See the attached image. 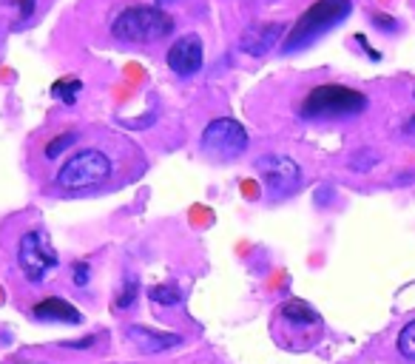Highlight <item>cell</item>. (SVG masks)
<instances>
[{
	"label": "cell",
	"instance_id": "1",
	"mask_svg": "<svg viewBox=\"0 0 415 364\" xmlns=\"http://www.w3.org/2000/svg\"><path fill=\"white\" fill-rule=\"evenodd\" d=\"M174 31L171 14H165L160 6H125L111 20V34L125 43H154Z\"/></svg>",
	"mask_w": 415,
	"mask_h": 364
},
{
	"label": "cell",
	"instance_id": "2",
	"mask_svg": "<svg viewBox=\"0 0 415 364\" xmlns=\"http://www.w3.org/2000/svg\"><path fill=\"white\" fill-rule=\"evenodd\" d=\"M367 94L356 91L350 85H339V83H324L307 91V97L302 100V117L304 120H324V117H356L367 108Z\"/></svg>",
	"mask_w": 415,
	"mask_h": 364
},
{
	"label": "cell",
	"instance_id": "3",
	"mask_svg": "<svg viewBox=\"0 0 415 364\" xmlns=\"http://www.w3.org/2000/svg\"><path fill=\"white\" fill-rule=\"evenodd\" d=\"M350 11H353V3H350V0H316V3L293 23V28L287 31L282 48H285V51H296V48L310 46V43L319 40L324 31H330L336 23H342Z\"/></svg>",
	"mask_w": 415,
	"mask_h": 364
},
{
	"label": "cell",
	"instance_id": "4",
	"mask_svg": "<svg viewBox=\"0 0 415 364\" xmlns=\"http://www.w3.org/2000/svg\"><path fill=\"white\" fill-rule=\"evenodd\" d=\"M111 171H114V165H111V157L106 151L86 148V151H77L74 157H68L57 168L54 182L63 191H86V188H94V185L106 182L111 177Z\"/></svg>",
	"mask_w": 415,
	"mask_h": 364
},
{
	"label": "cell",
	"instance_id": "5",
	"mask_svg": "<svg viewBox=\"0 0 415 364\" xmlns=\"http://www.w3.org/2000/svg\"><path fill=\"white\" fill-rule=\"evenodd\" d=\"M250 145V137H247V128L233 120V117H216L210 120L200 137V151L216 160V162H227V160H236L247 151Z\"/></svg>",
	"mask_w": 415,
	"mask_h": 364
},
{
	"label": "cell",
	"instance_id": "6",
	"mask_svg": "<svg viewBox=\"0 0 415 364\" xmlns=\"http://www.w3.org/2000/svg\"><path fill=\"white\" fill-rule=\"evenodd\" d=\"M57 251L43 228H31L17 242V268L29 285H40L57 268Z\"/></svg>",
	"mask_w": 415,
	"mask_h": 364
},
{
	"label": "cell",
	"instance_id": "7",
	"mask_svg": "<svg viewBox=\"0 0 415 364\" xmlns=\"http://www.w3.org/2000/svg\"><path fill=\"white\" fill-rule=\"evenodd\" d=\"M256 171L267 188V194L273 199H285L290 197L299 185H302V168L296 160L285 157V154H265L256 160Z\"/></svg>",
	"mask_w": 415,
	"mask_h": 364
},
{
	"label": "cell",
	"instance_id": "8",
	"mask_svg": "<svg viewBox=\"0 0 415 364\" xmlns=\"http://www.w3.org/2000/svg\"><path fill=\"white\" fill-rule=\"evenodd\" d=\"M165 63L180 77H194L205 63V46L200 34H183L165 54Z\"/></svg>",
	"mask_w": 415,
	"mask_h": 364
},
{
	"label": "cell",
	"instance_id": "9",
	"mask_svg": "<svg viewBox=\"0 0 415 364\" xmlns=\"http://www.w3.org/2000/svg\"><path fill=\"white\" fill-rule=\"evenodd\" d=\"M282 34H285V23H253L242 31L239 46L250 57H265L273 46H279Z\"/></svg>",
	"mask_w": 415,
	"mask_h": 364
},
{
	"label": "cell",
	"instance_id": "10",
	"mask_svg": "<svg viewBox=\"0 0 415 364\" xmlns=\"http://www.w3.org/2000/svg\"><path fill=\"white\" fill-rule=\"evenodd\" d=\"M125 336H128V339L134 342V348L143 350V353H165V350L183 345V336L165 333V331H154V328H143V325H131V328L125 331Z\"/></svg>",
	"mask_w": 415,
	"mask_h": 364
},
{
	"label": "cell",
	"instance_id": "11",
	"mask_svg": "<svg viewBox=\"0 0 415 364\" xmlns=\"http://www.w3.org/2000/svg\"><path fill=\"white\" fill-rule=\"evenodd\" d=\"M279 322L285 328H293L296 333H310V331L322 328V316L307 302H302V299H287L279 308Z\"/></svg>",
	"mask_w": 415,
	"mask_h": 364
},
{
	"label": "cell",
	"instance_id": "12",
	"mask_svg": "<svg viewBox=\"0 0 415 364\" xmlns=\"http://www.w3.org/2000/svg\"><path fill=\"white\" fill-rule=\"evenodd\" d=\"M31 316L37 322H66V325H80L83 322V313L74 305H68L66 299H60V296H48L43 302H37L31 308Z\"/></svg>",
	"mask_w": 415,
	"mask_h": 364
},
{
	"label": "cell",
	"instance_id": "13",
	"mask_svg": "<svg viewBox=\"0 0 415 364\" xmlns=\"http://www.w3.org/2000/svg\"><path fill=\"white\" fill-rule=\"evenodd\" d=\"M148 296H151L154 305H163V308H177L183 302V296H180V291L174 285H154L148 291Z\"/></svg>",
	"mask_w": 415,
	"mask_h": 364
},
{
	"label": "cell",
	"instance_id": "14",
	"mask_svg": "<svg viewBox=\"0 0 415 364\" xmlns=\"http://www.w3.org/2000/svg\"><path fill=\"white\" fill-rule=\"evenodd\" d=\"M77 91H83V83H80V80H60V83H54V88H51V94H54L57 100H63L66 105H74V103H77Z\"/></svg>",
	"mask_w": 415,
	"mask_h": 364
},
{
	"label": "cell",
	"instance_id": "15",
	"mask_svg": "<svg viewBox=\"0 0 415 364\" xmlns=\"http://www.w3.org/2000/svg\"><path fill=\"white\" fill-rule=\"evenodd\" d=\"M134 299H137V276H125V279H123V288L117 291L114 308H117V311H125V308L134 305Z\"/></svg>",
	"mask_w": 415,
	"mask_h": 364
},
{
	"label": "cell",
	"instance_id": "16",
	"mask_svg": "<svg viewBox=\"0 0 415 364\" xmlns=\"http://www.w3.org/2000/svg\"><path fill=\"white\" fill-rule=\"evenodd\" d=\"M399 353H401L404 359H413L415 362V319L413 322H407V325L401 328V333H399Z\"/></svg>",
	"mask_w": 415,
	"mask_h": 364
},
{
	"label": "cell",
	"instance_id": "17",
	"mask_svg": "<svg viewBox=\"0 0 415 364\" xmlns=\"http://www.w3.org/2000/svg\"><path fill=\"white\" fill-rule=\"evenodd\" d=\"M74 142H77V134H74V131L57 134V137H54V140H51V142L46 145V157H48V160H57V157H60V154H63L66 148H71Z\"/></svg>",
	"mask_w": 415,
	"mask_h": 364
},
{
	"label": "cell",
	"instance_id": "18",
	"mask_svg": "<svg viewBox=\"0 0 415 364\" xmlns=\"http://www.w3.org/2000/svg\"><path fill=\"white\" fill-rule=\"evenodd\" d=\"M373 165H379V154L373 148H362V151H356L350 157V168L353 171H370Z\"/></svg>",
	"mask_w": 415,
	"mask_h": 364
},
{
	"label": "cell",
	"instance_id": "19",
	"mask_svg": "<svg viewBox=\"0 0 415 364\" xmlns=\"http://www.w3.org/2000/svg\"><path fill=\"white\" fill-rule=\"evenodd\" d=\"M71 282H74L77 288H86V285L91 282V265L83 262V259L74 262V265H71Z\"/></svg>",
	"mask_w": 415,
	"mask_h": 364
},
{
	"label": "cell",
	"instance_id": "20",
	"mask_svg": "<svg viewBox=\"0 0 415 364\" xmlns=\"http://www.w3.org/2000/svg\"><path fill=\"white\" fill-rule=\"evenodd\" d=\"M97 342V336H86V339H77V342H63V348H74V350H86Z\"/></svg>",
	"mask_w": 415,
	"mask_h": 364
},
{
	"label": "cell",
	"instance_id": "21",
	"mask_svg": "<svg viewBox=\"0 0 415 364\" xmlns=\"http://www.w3.org/2000/svg\"><path fill=\"white\" fill-rule=\"evenodd\" d=\"M154 120H157V114H148L145 120H123V125H125V128H145V125H151Z\"/></svg>",
	"mask_w": 415,
	"mask_h": 364
},
{
	"label": "cell",
	"instance_id": "22",
	"mask_svg": "<svg viewBox=\"0 0 415 364\" xmlns=\"http://www.w3.org/2000/svg\"><path fill=\"white\" fill-rule=\"evenodd\" d=\"M373 20H376V26H379V28H384V31H396V20H393V17H384V14H376Z\"/></svg>",
	"mask_w": 415,
	"mask_h": 364
},
{
	"label": "cell",
	"instance_id": "23",
	"mask_svg": "<svg viewBox=\"0 0 415 364\" xmlns=\"http://www.w3.org/2000/svg\"><path fill=\"white\" fill-rule=\"evenodd\" d=\"M34 6H37V0H20V20H29Z\"/></svg>",
	"mask_w": 415,
	"mask_h": 364
},
{
	"label": "cell",
	"instance_id": "24",
	"mask_svg": "<svg viewBox=\"0 0 415 364\" xmlns=\"http://www.w3.org/2000/svg\"><path fill=\"white\" fill-rule=\"evenodd\" d=\"M404 131H407L410 137H415V117H410V120H407V125H404Z\"/></svg>",
	"mask_w": 415,
	"mask_h": 364
},
{
	"label": "cell",
	"instance_id": "25",
	"mask_svg": "<svg viewBox=\"0 0 415 364\" xmlns=\"http://www.w3.org/2000/svg\"><path fill=\"white\" fill-rule=\"evenodd\" d=\"M157 3H160V6H165V3H177V0H157Z\"/></svg>",
	"mask_w": 415,
	"mask_h": 364
},
{
	"label": "cell",
	"instance_id": "26",
	"mask_svg": "<svg viewBox=\"0 0 415 364\" xmlns=\"http://www.w3.org/2000/svg\"><path fill=\"white\" fill-rule=\"evenodd\" d=\"M413 94H415V91H413Z\"/></svg>",
	"mask_w": 415,
	"mask_h": 364
}]
</instances>
